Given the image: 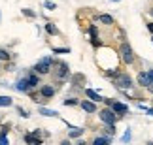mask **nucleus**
Listing matches in <instances>:
<instances>
[{
	"label": "nucleus",
	"instance_id": "dca6fc26",
	"mask_svg": "<svg viewBox=\"0 0 153 145\" xmlns=\"http://www.w3.org/2000/svg\"><path fill=\"white\" fill-rule=\"evenodd\" d=\"M0 145H10V141H8V126H4L2 132H0Z\"/></svg>",
	"mask_w": 153,
	"mask_h": 145
},
{
	"label": "nucleus",
	"instance_id": "4c0bfd02",
	"mask_svg": "<svg viewBox=\"0 0 153 145\" xmlns=\"http://www.w3.org/2000/svg\"><path fill=\"white\" fill-rule=\"evenodd\" d=\"M111 2H117V0H111Z\"/></svg>",
	"mask_w": 153,
	"mask_h": 145
},
{
	"label": "nucleus",
	"instance_id": "f3484780",
	"mask_svg": "<svg viewBox=\"0 0 153 145\" xmlns=\"http://www.w3.org/2000/svg\"><path fill=\"white\" fill-rule=\"evenodd\" d=\"M98 21L104 23V25H114V17L108 15V13H102V15H98Z\"/></svg>",
	"mask_w": 153,
	"mask_h": 145
},
{
	"label": "nucleus",
	"instance_id": "0eeeda50",
	"mask_svg": "<svg viewBox=\"0 0 153 145\" xmlns=\"http://www.w3.org/2000/svg\"><path fill=\"white\" fill-rule=\"evenodd\" d=\"M79 106H81V109H83V111H87V113H95V111H97L95 102H91V100H83Z\"/></svg>",
	"mask_w": 153,
	"mask_h": 145
},
{
	"label": "nucleus",
	"instance_id": "39448f33",
	"mask_svg": "<svg viewBox=\"0 0 153 145\" xmlns=\"http://www.w3.org/2000/svg\"><path fill=\"white\" fill-rule=\"evenodd\" d=\"M55 68H57L55 74H57L59 79H64L68 75V64H66V62H55Z\"/></svg>",
	"mask_w": 153,
	"mask_h": 145
},
{
	"label": "nucleus",
	"instance_id": "aec40b11",
	"mask_svg": "<svg viewBox=\"0 0 153 145\" xmlns=\"http://www.w3.org/2000/svg\"><path fill=\"white\" fill-rule=\"evenodd\" d=\"M27 79H28V83H30V87H38V75L36 74H30Z\"/></svg>",
	"mask_w": 153,
	"mask_h": 145
},
{
	"label": "nucleus",
	"instance_id": "423d86ee",
	"mask_svg": "<svg viewBox=\"0 0 153 145\" xmlns=\"http://www.w3.org/2000/svg\"><path fill=\"white\" fill-rule=\"evenodd\" d=\"M110 107L115 111V115H117V117H121V115L128 113V106H125V104H121V102H114Z\"/></svg>",
	"mask_w": 153,
	"mask_h": 145
},
{
	"label": "nucleus",
	"instance_id": "ddd939ff",
	"mask_svg": "<svg viewBox=\"0 0 153 145\" xmlns=\"http://www.w3.org/2000/svg\"><path fill=\"white\" fill-rule=\"evenodd\" d=\"M25 141H27L28 145H42V140H40V138H36V136H32L30 132H28V134H25Z\"/></svg>",
	"mask_w": 153,
	"mask_h": 145
},
{
	"label": "nucleus",
	"instance_id": "7ed1b4c3",
	"mask_svg": "<svg viewBox=\"0 0 153 145\" xmlns=\"http://www.w3.org/2000/svg\"><path fill=\"white\" fill-rule=\"evenodd\" d=\"M98 117H100V121H102V123H106V124H115V121H117V115H115V111L111 107L102 109V111L98 113Z\"/></svg>",
	"mask_w": 153,
	"mask_h": 145
},
{
	"label": "nucleus",
	"instance_id": "9b49d317",
	"mask_svg": "<svg viewBox=\"0 0 153 145\" xmlns=\"http://www.w3.org/2000/svg\"><path fill=\"white\" fill-rule=\"evenodd\" d=\"M85 94H87V98H91V102H102V100H104V98L98 94L97 91H93V89H87Z\"/></svg>",
	"mask_w": 153,
	"mask_h": 145
},
{
	"label": "nucleus",
	"instance_id": "20e7f679",
	"mask_svg": "<svg viewBox=\"0 0 153 145\" xmlns=\"http://www.w3.org/2000/svg\"><path fill=\"white\" fill-rule=\"evenodd\" d=\"M121 59H123V62H127V64H132L134 62V51L128 43L121 45Z\"/></svg>",
	"mask_w": 153,
	"mask_h": 145
},
{
	"label": "nucleus",
	"instance_id": "2f4dec72",
	"mask_svg": "<svg viewBox=\"0 0 153 145\" xmlns=\"http://www.w3.org/2000/svg\"><path fill=\"white\" fill-rule=\"evenodd\" d=\"M30 134H32V136H36V138H40V134H42V130H32Z\"/></svg>",
	"mask_w": 153,
	"mask_h": 145
},
{
	"label": "nucleus",
	"instance_id": "f257e3e1",
	"mask_svg": "<svg viewBox=\"0 0 153 145\" xmlns=\"http://www.w3.org/2000/svg\"><path fill=\"white\" fill-rule=\"evenodd\" d=\"M114 81H115V85L119 87V89H131V87H132L131 75H128V74H123V72H115Z\"/></svg>",
	"mask_w": 153,
	"mask_h": 145
},
{
	"label": "nucleus",
	"instance_id": "c85d7f7f",
	"mask_svg": "<svg viewBox=\"0 0 153 145\" xmlns=\"http://www.w3.org/2000/svg\"><path fill=\"white\" fill-rule=\"evenodd\" d=\"M53 53H68V47H55Z\"/></svg>",
	"mask_w": 153,
	"mask_h": 145
},
{
	"label": "nucleus",
	"instance_id": "72a5a7b5",
	"mask_svg": "<svg viewBox=\"0 0 153 145\" xmlns=\"http://www.w3.org/2000/svg\"><path fill=\"white\" fill-rule=\"evenodd\" d=\"M148 30H149V32L153 34V23H149V25H148Z\"/></svg>",
	"mask_w": 153,
	"mask_h": 145
},
{
	"label": "nucleus",
	"instance_id": "ea45409f",
	"mask_svg": "<svg viewBox=\"0 0 153 145\" xmlns=\"http://www.w3.org/2000/svg\"><path fill=\"white\" fill-rule=\"evenodd\" d=\"M149 145H153V143H149Z\"/></svg>",
	"mask_w": 153,
	"mask_h": 145
},
{
	"label": "nucleus",
	"instance_id": "58836bf2",
	"mask_svg": "<svg viewBox=\"0 0 153 145\" xmlns=\"http://www.w3.org/2000/svg\"><path fill=\"white\" fill-rule=\"evenodd\" d=\"M151 42H153V38H151Z\"/></svg>",
	"mask_w": 153,
	"mask_h": 145
},
{
	"label": "nucleus",
	"instance_id": "f03ea898",
	"mask_svg": "<svg viewBox=\"0 0 153 145\" xmlns=\"http://www.w3.org/2000/svg\"><path fill=\"white\" fill-rule=\"evenodd\" d=\"M51 64H53V59H51V57H44L42 60H38V64H36L34 70H36L38 75H45V74H49Z\"/></svg>",
	"mask_w": 153,
	"mask_h": 145
},
{
	"label": "nucleus",
	"instance_id": "cd10ccee",
	"mask_svg": "<svg viewBox=\"0 0 153 145\" xmlns=\"http://www.w3.org/2000/svg\"><path fill=\"white\" fill-rule=\"evenodd\" d=\"M44 8L45 10H57V6H55V2H44Z\"/></svg>",
	"mask_w": 153,
	"mask_h": 145
},
{
	"label": "nucleus",
	"instance_id": "f8f14e48",
	"mask_svg": "<svg viewBox=\"0 0 153 145\" xmlns=\"http://www.w3.org/2000/svg\"><path fill=\"white\" fill-rule=\"evenodd\" d=\"M38 113L44 115V117H59V113L55 109H48V107H38Z\"/></svg>",
	"mask_w": 153,
	"mask_h": 145
},
{
	"label": "nucleus",
	"instance_id": "c756f323",
	"mask_svg": "<svg viewBox=\"0 0 153 145\" xmlns=\"http://www.w3.org/2000/svg\"><path fill=\"white\" fill-rule=\"evenodd\" d=\"M23 13H25L27 17H34V15H36V13H34L32 10H28V8H25V10H23Z\"/></svg>",
	"mask_w": 153,
	"mask_h": 145
},
{
	"label": "nucleus",
	"instance_id": "f704fd0d",
	"mask_svg": "<svg viewBox=\"0 0 153 145\" xmlns=\"http://www.w3.org/2000/svg\"><path fill=\"white\" fill-rule=\"evenodd\" d=\"M61 145H72V143H70V140H64V141H62Z\"/></svg>",
	"mask_w": 153,
	"mask_h": 145
},
{
	"label": "nucleus",
	"instance_id": "393cba45",
	"mask_svg": "<svg viewBox=\"0 0 153 145\" xmlns=\"http://www.w3.org/2000/svg\"><path fill=\"white\" fill-rule=\"evenodd\" d=\"M121 141H123V143H128V141H131V128H127V132H125V134H123V138H121Z\"/></svg>",
	"mask_w": 153,
	"mask_h": 145
},
{
	"label": "nucleus",
	"instance_id": "5701e85b",
	"mask_svg": "<svg viewBox=\"0 0 153 145\" xmlns=\"http://www.w3.org/2000/svg\"><path fill=\"white\" fill-rule=\"evenodd\" d=\"M76 104H81V102H78V98H66L64 100V106H76Z\"/></svg>",
	"mask_w": 153,
	"mask_h": 145
},
{
	"label": "nucleus",
	"instance_id": "4468645a",
	"mask_svg": "<svg viewBox=\"0 0 153 145\" xmlns=\"http://www.w3.org/2000/svg\"><path fill=\"white\" fill-rule=\"evenodd\" d=\"M111 143V138L110 136H100V138H95L93 145H110Z\"/></svg>",
	"mask_w": 153,
	"mask_h": 145
},
{
	"label": "nucleus",
	"instance_id": "473e14b6",
	"mask_svg": "<svg viewBox=\"0 0 153 145\" xmlns=\"http://www.w3.org/2000/svg\"><path fill=\"white\" fill-rule=\"evenodd\" d=\"M148 75H149V81L153 83V70H148Z\"/></svg>",
	"mask_w": 153,
	"mask_h": 145
},
{
	"label": "nucleus",
	"instance_id": "4be33fe9",
	"mask_svg": "<svg viewBox=\"0 0 153 145\" xmlns=\"http://www.w3.org/2000/svg\"><path fill=\"white\" fill-rule=\"evenodd\" d=\"M104 132H106L108 136H115V124H108V126L104 128Z\"/></svg>",
	"mask_w": 153,
	"mask_h": 145
},
{
	"label": "nucleus",
	"instance_id": "9d476101",
	"mask_svg": "<svg viewBox=\"0 0 153 145\" xmlns=\"http://www.w3.org/2000/svg\"><path fill=\"white\" fill-rule=\"evenodd\" d=\"M15 89L19 92H27L28 89H32V87H30V83H28V79H19L17 85H15Z\"/></svg>",
	"mask_w": 153,
	"mask_h": 145
},
{
	"label": "nucleus",
	"instance_id": "6ab92c4d",
	"mask_svg": "<svg viewBox=\"0 0 153 145\" xmlns=\"http://www.w3.org/2000/svg\"><path fill=\"white\" fill-rule=\"evenodd\" d=\"M79 136H83V130L81 128H72L68 132V138H79Z\"/></svg>",
	"mask_w": 153,
	"mask_h": 145
},
{
	"label": "nucleus",
	"instance_id": "a878e982",
	"mask_svg": "<svg viewBox=\"0 0 153 145\" xmlns=\"http://www.w3.org/2000/svg\"><path fill=\"white\" fill-rule=\"evenodd\" d=\"M138 107H140V109H144V111L148 113V115H151V117H153V107H148V106H144V104H140Z\"/></svg>",
	"mask_w": 153,
	"mask_h": 145
},
{
	"label": "nucleus",
	"instance_id": "e433bc0d",
	"mask_svg": "<svg viewBox=\"0 0 153 145\" xmlns=\"http://www.w3.org/2000/svg\"><path fill=\"white\" fill-rule=\"evenodd\" d=\"M78 145H85V143H83V141H79V143H78Z\"/></svg>",
	"mask_w": 153,
	"mask_h": 145
},
{
	"label": "nucleus",
	"instance_id": "b1692460",
	"mask_svg": "<svg viewBox=\"0 0 153 145\" xmlns=\"http://www.w3.org/2000/svg\"><path fill=\"white\" fill-rule=\"evenodd\" d=\"M45 30H48L49 34H53V36H55V34H59V28L53 26V25H45Z\"/></svg>",
	"mask_w": 153,
	"mask_h": 145
},
{
	"label": "nucleus",
	"instance_id": "412c9836",
	"mask_svg": "<svg viewBox=\"0 0 153 145\" xmlns=\"http://www.w3.org/2000/svg\"><path fill=\"white\" fill-rule=\"evenodd\" d=\"M91 40H93V45H98V38H97V28H95V25H91Z\"/></svg>",
	"mask_w": 153,
	"mask_h": 145
},
{
	"label": "nucleus",
	"instance_id": "7c9ffc66",
	"mask_svg": "<svg viewBox=\"0 0 153 145\" xmlns=\"http://www.w3.org/2000/svg\"><path fill=\"white\" fill-rule=\"evenodd\" d=\"M17 111H19V113L23 115V117H28V111H27V109H23V107H17Z\"/></svg>",
	"mask_w": 153,
	"mask_h": 145
},
{
	"label": "nucleus",
	"instance_id": "2eb2a0df",
	"mask_svg": "<svg viewBox=\"0 0 153 145\" xmlns=\"http://www.w3.org/2000/svg\"><path fill=\"white\" fill-rule=\"evenodd\" d=\"M11 104H13L11 96H0V107H10Z\"/></svg>",
	"mask_w": 153,
	"mask_h": 145
},
{
	"label": "nucleus",
	"instance_id": "bb28decb",
	"mask_svg": "<svg viewBox=\"0 0 153 145\" xmlns=\"http://www.w3.org/2000/svg\"><path fill=\"white\" fill-rule=\"evenodd\" d=\"M8 59H10V53L4 51V49H0V60H8Z\"/></svg>",
	"mask_w": 153,
	"mask_h": 145
},
{
	"label": "nucleus",
	"instance_id": "1a4fd4ad",
	"mask_svg": "<svg viewBox=\"0 0 153 145\" xmlns=\"http://www.w3.org/2000/svg\"><path fill=\"white\" fill-rule=\"evenodd\" d=\"M40 94H42L44 98H51L53 94H55V89H53L51 85H42L40 87Z\"/></svg>",
	"mask_w": 153,
	"mask_h": 145
},
{
	"label": "nucleus",
	"instance_id": "6e6552de",
	"mask_svg": "<svg viewBox=\"0 0 153 145\" xmlns=\"http://www.w3.org/2000/svg\"><path fill=\"white\" fill-rule=\"evenodd\" d=\"M138 85H142V87H148L151 85V81H149V75H148V72H140L138 74Z\"/></svg>",
	"mask_w": 153,
	"mask_h": 145
},
{
	"label": "nucleus",
	"instance_id": "a211bd4d",
	"mask_svg": "<svg viewBox=\"0 0 153 145\" xmlns=\"http://www.w3.org/2000/svg\"><path fill=\"white\" fill-rule=\"evenodd\" d=\"M79 83H85V75L83 74H76L74 77H72V85L79 87Z\"/></svg>",
	"mask_w": 153,
	"mask_h": 145
},
{
	"label": "nucleus",
	"instance_id": "c9c22d12",
	"mask_svg": "<svg viewBox=\"0 0 153 145\" xmlns=\"http://www.w3.org/2000/svg\"><path fill=\"white\" fill-rule=\"evenodd\" d=\"M148 91H149V92H151V94H153V83H151V85L148 87Z\"/></svg>",
	"mask_w": 153,
	"mask_h": 145
}]
</instances>
